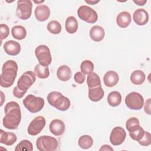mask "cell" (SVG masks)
Masks as SVG:
<instances>
[{"mask_svg": "<svg viewBox=\"0 0 151 151\" xmlns=\"http://www.w3.org/2000/svg\"><path fill=\"white\" fill-rule=\"evenodd\" d=\"M5 117L2 120L3 126L10 130L17 129L21 120V112L19 104L16 101H9L5 106Z\"/></svg>", "mask_w": 151, "mask_h": 151, "instance_id": "obj_1", "label": "cell"}, {"mask_svg": "<svg viewBox=\"0 0 151 151\" xmlns=\"http://www.w3.org/2000/svg\"><path fill=\"white\" fill-rule=\"evenodd\" d=\"M18 64L12 60L5 61L2 67L0 76V85L4 88H8L13 85L17 76Z\"/></svg>", "mask_w": 151, "mask_h": 151, "instance_id": "obj_2", "label": "cell"}, {"mask_svg": "<svg viewBox=\"0 0 151 151\" xmlns=\"http://www.w3.org/2000/svg\"><path fill=\"white\" fill-rule=\"evenodd\" d=\"M36 146L40 151H54L58 149V142L54 137L43 135L37 139Z\"/></svg>", "mask_w": 151, "mask_h": 151, "instance_id": "obj_3", "label": "cell"}, {"mask_svg": "<svg viewBox=\"0 0 151 151\" xmlns=\"http://www.w3.org/2000/svg\"><path fill=\"white\" fill-rule=\"evenodd\" d=\"M44 100L42 97H37L32 94L28 95L23 100V104L25 107L32 113L41 111L44 106Z\"/></svg>", "mask_w": 151, "mask_h": 151, "instance_id": "obj_4", "label": "cell"}, {"mask_svg": "<svg viewBox=\"0 0 151 151\" xmlns=\"http://www.w3.org/2000/svg\"><path fill=\"white\" fill-rule=\"evenodd\" d=\"M32 2L30 0H19L17 1V16L22 20L29 19L31 15Z\"/></svg>", "mask_w": 151, "mask_h": 151, "instance_id": "obj_5", "label": "cell"}, {"mask_svg": "<svg viewBox=\"0 0 151 151\" xmlns=\"http://www.w3.org/2000/svg\"><path fill=\"white\" fill-rule=\"evenodd\" d=\"M125 103L128 108L132 110H139L144 104V99L139 93L132 91L125 98Z\"/></svg>", "mask_w": 151, "mask_h": 151, "instance_id": "obj_6", "label": "cell"}, {"mask_svg": "<svg viewBox=\"0 0 151 151\" xmlns=\"http://www.w3.org/2000/svg\"><path fill=\"white\" fill-rule=\"evenodd\" d=\"M78 17L83 21L90 23H95L98 19V15L96 11L87 5H82L77 10Z\"/></svg>", "mask_w": 151, "mask_h": 151, "instance_id": "obj_7", "label": "cell"}, {"mask_svg": "<svg viewBox=\"0 0 151 151\" xmlns=\"http://www.w3.org/2000/svg\"><path fill=\"white\" fill-rule=\"evenodd\" d=\"M35 54L41 65L47 67L51 64L52 61L51 52L47 45H38L35 50Z\"/></svg>", "mask_w": 151, "mask_h": 151, "instance_id": "obj_8", "label": "cell"}, {"mask_svg": "<svg viewBox=\"0 0 151 151\" xmlns=\"http://www.w3.org/2000/svg\"><path fill=\"white\" fill-rule=\"evenodd\" d=\"M36 80V74L32 71H27L24 73L17 82L18 88L24 92H27L28 89L34 83Z\"/></svg>", "mask_w": 151, "mask_h": 151, "instance_id": "obj_9", "label": "cell"}, {"mask_svg": "<svg viewBox=\"0 0 151 151\" xmlns=\"http://www.w3.org/2000/svg\"><path fill=\"white\" fill-rule=\"evenodd\" d=\"M46 124L45 119L43 116H39L35 117L28 125L27 132L31 136H36L42 130Z\"/></svg>", "mask_w": 151, "mask_h": 151, "instance_id": "obj_10", "label": "cell"}, {"mask_svg": "<svg viewBox=\"0 0 151 151\" xmlns=\"http://www.w3.org/2000/svg\"><path fill=\"white\" fill-rule=\"evenodd\" d=\"M126 137L124 129L120 126L114 127L110 134V142L114 146H119L123 143Z\"/></svg>", "mask_w": 151, "mask_h": 151, "instance_id": "obj_11", "label": "cell"}, {"mask_svg": "<svg viewBox=\"0 0 151 151\" xmlns=\"http://www.w3.org/2000/svg\"><path fill=\"white\" fill-rule=\"evenodd\" d=\"M133 19L137 25L140 26L145 25L149 21V14L144 9L139 8L134 12Z\"/></svg>", "mask_w": 151, "mask_h": 151, "instance_id": "obj_12", "label": "cell"}, {"mask_svg": "<svg viewBox=\"0 0 151 151\" xmlns=\"http://www.w3.org/2000/svg\"><path fill=\"white\" fill-rule=\"evenodd\" d=\"M34 14L36 19L41 22L46 21L50 15V9L45 5H39L36 6Z\"/></svg>", "mask_w": 151, "mask_h": 151, "instance_id": "obj_13", "label": "cell"}, {"mask_svg": "<svg viewBox=\"0 0 151 151\" xmlns=\"http://www.w3.org/2000/svg\"><path fill=\"white\" fill-rule=\"evenodd\" d=\"M4 50L7 54L15 56L20 52L21 45L17 41L14 40H9L4 43Z\"/></svg>", "mask_w": 151, "mask_h": 151, "instance_id": "obj_14", "label": "cell"}, {"mask_svg": "<svg viewBox=\"0 0 151 151\" xmlns=\"http://www.w3.org/2000/svg\"><path fill=\"white\" fill-rule=\"evenodd\" d=\"M49 129L52 134L59 136L62 135L65 131V124L60 119H54L51 122L49 125Z\"/></svg>", "mask_w": 151, "mask_h": 151, "instance_id": "obj_15", "label": "cell"}, {"mask_svg": "<svg viewBox=\"0 0 151 151\" xmlns=\"http://www.w3.org/2000/svg\"><path fill=\"white\" fill-rule=\"evenodd\" d=\"M104 84L106 86L112 87L116 86L119 82L118 74L113 70L107 71L103 77Z\"/></svg>", "mask_w": 151, "mask_h": 151, "instance_id": "obj_16", "label": "cell"}, {"mask_svg": "<svg viewBox=\"0 0 151 151\" xmlns=\"http://www.w3.org/2000/svg\"><path fill=\"white\" fill-rule=\"evenodd\" d=\"M17 139V136L14 133L0 130V143L6 146H11L16 142Z\"/></svg>", "mask_w": 151, "mask_h": 151, "instance_id": "obj_17", "label": "cell"}, {"mask_svg": "<svg viewBox=\"0 0 151 151\" xmlns=\"http://www.w3.org/2000/svg\"><path fill=\"white\" fill-rule=\"evenodd\" d=\"M132 21L131 15L127 11L120 12L116 17V22L117 25L122 28L127 27Z\"/></svg>", "mask_w": 151, "mask_h": 151, "instance_id": "obj_18", "label": "cell"}, {"mask_svg": "<svg viewBox=\"0 0 151 151\" xmlns=\"http://www.w3.org/2000/svg\"><path fill=\"white\" fill-rule=\"evenodd\" d=\"M90 36L94 41L100 42L103 40L105 36L104 29L99 25H94L90 31Z\"/></svg>", "mask_w": 151, "mask_h": 151, "instance_id": "obj_19", "label": "cell"}, {"mask_svg": "<svg viewBox=\"0 0 151 151\" xmlns=\"http://www.w3.org/2000/svg\"><path fill=\"white\" fill-rule=\"evenodd\" d=\"M71 70L68 65H63L58 68L57 71V76L60 81H67L71 78Z\"/></svg>", "mask_w": 151, "mask_h": 151, "instance_id": "obj_20", "label": "cell"}, {"mask_svg": "<svg viewBox=\"0 0 151 151\" xmlns=\"http://www.w3.org/2000/svg\"><path fill=\"white\" fill-rule=\"evenodd\" d=\"M104 92L101 87L89 88L88 96L90 100L94 102L100 101L104 96Z\"/></svg>", "mask_w": 151, "mask_h": 151, "instance_id": "obj_21", "label": "cell"}, {"mask_svg": "<svg viewBox=\"0 0 151 151\" xmlns=\"http://www.w3.org/2000/svg\"><path fill=\"white\" fill-rule=\"evenodd\" d=\"M70 101L69 99L64 96L58 97L54 104V107L60 111H66L70 106Z\"/></svg>", "mask_w": 151, "mask_h": 151, "instance_id": "obj_22", "label": "cell"}, {"mask_svg": "<svg viewBox=\"0 0 151 151\" xmlns=\"http://www.w3.org/2000/svg\"><path fill=\"white\" fill-rule=\"evenodd\" d=\"M78 22L76 18L73 16L68 17L65 22V28L66 31L69 34H74L78 29Z\"/></svg>", "mask_w": 151, "mask_h": 151, "instance_id": "obj_23", "label": "cell"}, {"mask_svg": "<svg viewBox=\"0 0 151 151\" xmlns=\"http://www.w3.org/2000/svg\"><path fill=\"white\" fill-rule=\"evenodd\" d=\"M130 78L133 84L135 85H140L144 83L146 76L143 71L140 70H137L131 74Z\"/></svg>", "mask_w": 151, "mask_h": 151, "instance_id": "obj_24", "label": "cell"}, {"mask_svg": "<svg viewBox=\"0 0 151 151\" xmlns=\"http://www.w3.org/2000/svg\"><path fill=\"white\" fill-rule=\"evenodd\" d=\"M11 34L14 38L22 40L26 37L27 31L22 25H15L12 28Z\"/></svg>", "mask_w": 151, "mask_h": 151, "instance_id": "obj_25", "label": "cell"}, {"mask_svg": "<svg viewBox=\"0 0 151 151\" xmlns=\"http://www.w3.org/2000/svg\"><path fill=\"white\" fill-rule=\"evenodd\" d=\"M122 101V96L117 91L110 92L107 96V102L112 107L118 106Z\"/></svg>", "mask_w": 151, "mask_h": 151, "instance_id": "obj_26", "label": "cell"}, {"mask_svg": "<svg viewBox=\"0 0 151 151\" xmlns=\"http://www.w3.org/2000/svg\"><path fill=\"white\" fill-rule=\"evenodd\" d=\"M87 84L88 88H94L101 87V81L99 76L96 73H91L88 74L87 78Z\"/></svg>", "mask_w": 151, "mask_h": 151, "instance_id": "obj_27", "label": "cell"}, {"mask_svg": "<svg viewBox=\"0 0 151 151\" xmlns=\"http://www.w3.org/2000/svg\"><path fill=\"white\" fill-rule=\"evenodd\" d=\"M34 71L36 76L41 79H45L48 77L50 75L48 66L44 67L40 64L36 65L34 68Z\"/></svg>", "mask_w": 151, "mask_h": 151, "instance_id": "obj_28", "label": "cell"}, {"mask_svg": "<svg viewBox=\"0 0 151 151\" xmlns=\"http://www.w3.org/2000/svg\"><path fill=\"white\" fill-rule=\"evenodd\" d=\"M78 144L81 148L83 149H87L93 146V140L89 135H83L78 139Z\"/></svg>", "mask_w": 151, "mask_h": 151, "instance_id": "obj_29", "label": "cell"}, {"mask_svg": "<svg viewBox=\"0 0 151 151\" xmlns=\"http://www.w3.org/2000/svg\"><path fill=\"white\" fill-rule=\"evenodd\" d=\"M61 25L56 20H52L47 24L48 31L52 34H58L61 31Z\"/></svg>", "mask_w": 151, "mask_h": 151, "instance_id": "obj_30", "label": "cell"}, {"mask_svg": "<svg viewBox=\"0 0 151 151\" xmlns=\"http://www.w3.org/2000/svg\"><path fill=\"white\" fill-rule=\"evenodd\" d=\"M80 70L81 73L85 74H89L92 73L94 70V64L90 60H86L82 61L80 65Z\"/></svg>", "mask_w": 151, "mask_h": 151, "instance_id": "obj_31", "label": "cell"}, {"mask_svg": "<svg viewBox=\"0 0 151 151\" xmlns=\"http://www.w3.org/2000/svg\"><path fill=\"white\" fill-rule=\"evenodd\" d=\"M33 150V146L32 143L28 140H21L15 147V151H24L28 150L31 151Z\"/></svg>", "mask_w": 151, "mask_h": 151, "instance_id": "obj_32", "label": "cell"}, {"mask_svg": "<svg viewBox=\"0 0 151 151\" xmlns=\"http://www.w3.org/2000/svg\"><path fill=\"white\" fill-rule=\"evenodd\" d=\"M140 126V123L136 117H133L129 118L126 123V127L129 132H132Z\"/></svg>", "mask_w": 151, "mask_h": 151, "instance_id": "obj_33", "label": "cell"}, {"mask_svg": "<svg viewBox=\"0 0 151 151\" xmlns=\"http://www.w3.org/2000/svg\"><path fill=\"white\" fill-rule=\"evenodd\" d=\"M145 134V130L143 129L139 126L137 129L134 130L132 132H129V135L130 137L136 141H139L143 136Z\"/></svg>", "mask_w": 151, "mask_h": 151, "instance_id": "obj_34", "label": "cell"}, {"mask_svg": "<svg viewBox=\"0 0 151 151\" xmlns=\"http://www.w3.org/2000/svg\"><path fill=\"white\" fill-rule=\"evenodd\" d=\"M61 96H63V94L58 91H54L50 92L47 96V101L51 106L54 107V104L56 101V100Z\"/></svg>", "mask_w": 151, "mask_h": 151, "instance_id": "obj_35", "label": "cell"}, {"mask_svg": "<svg viewBox=\"0 0 151 151\" xmlns=\"http://www.w3.org/2000/svg\"><path fill=\"white\" fill-rule=\"evenodd\" d=\"M139 143L143 146H148L151 143V134L148 132H145L143 137L138 141Z\"/></svg>", "mask_w": 151, "mask_h": 151, "instance_id": "obj_36", "label": "cell"}, {"mask_svg": "<svg viewBox=\"0 0 151 151\" xmlns=\"http://www.w3.org/2000/svg\"><path fill=\"white\" fill-rule=\"evenodd\" d=\"M9 34V28L6 24H1L0 25V37L1 41L6 38Z\"/></svg>", "mask_w": 151, "mask_h": 151, "instance_id": "obj_37", "label": "cell"}, {"mask_svg": "<svg viewBox=\"0 0 151 151\" xmlns=\"http://www.w3.org/2000/svg\"><path fill=\"white\" fill-rule=\"evenodd\" d=\"M74 80L78 84H83L85 81V76L81 72H77L74 76Z\"/></svg>", "mask_w": 151, "mask_h": 151, "instance_id": "obj_38", "label": "cell"}, {"mask_svg": "<svg viewBox=\"0 0 151 151\" xmlns=\"http://www.w3.org/2000/svg\"><path fill=\"white\" fill-rule=\"evenodd\" d=\"M25 93V92L19 90L17 86L15 87L13 89V95L18 99H21Z\"/></svg>", "mask_w": 151, "mask_h": 151, "instance_id": "obj_39", "label": "cell"}, {"mask_svg": "<svg viewBox=\"0 0 151 151\" xmlns=\"http://www.w3.org/2000/svg\"><path fill=\"white\" fill-rule=\"evenodd\" d=\"M144 110L147 114L149 115L151 114L150 113V99H148L146 101L145 107H144Z\"/></svg>", "mask_w": 151, "mask_h": 151, "instance_id": "obj_40", "label": "cell"}, {"mask_svg": "<svg viewBox=\"0 0 151 151\" xmlns=\"http://www.w3.org/2000/svg\"><path fill=\"white\" fill-rule=\"evenodd\" d=\"M99 150H100V151H105V150H111V151H113V149L108 145H104L101 146V147L100 148Z\"/></svg>", "mask_w": 151, "mask_h": 151, "instance_id": "obj_41", "label": "cell"}, {"mask_svg": "<svg viewBox=\"0 0 151 151\" xmlns=\"http://www.w3.org/2000/svg\"><path fill=\"white\" fill-rule=\"evenodd\" d=\"M133 2L136 4L138 5L139 6H143L147 2V1H143V0H137V1H135V0H134Z\"/></svg>", "mask_w": 151, "mask_h": 151, "instance_id": "obj_42", "label": "cell"}, {"mask_svg": "<svg viewBox=\"0 0 151 151\" xmlns=\"http://www.w3.org/2000/svg\"><path fill=\"white\" fill-rule=\"evenodd\" d=\"M85 2L86 3H87L88 4H90V5H95L96 4H97L98 2H100L99 0H97V1H94V0H90V1H87L86 0Z\"/></svg>", "mask_w": 151, "mask_h": 151, "instance_id": "obj_43", "label": "cell"}, {"mask_svg": "<svg viewBox=\"0 0 151 151\" xmlns=\"http://www.w3.org/2000/svg\"><path fill=\"white\" fill-rule=\"evenodd\" d=\"M1 99H2V101H1V106H2V105H3V102H4V101H3V100H4V99H3V97H3V94H3V92H2V91H1Z\"/></svg>", "mask_w": 151, "mask_h": 151, "instance_id": "obj_44", "label": "cell"}, {"mask_svg": "<svg viewBox=\"0 0 151 151\" xmlns=\"http://www.w3.org/2000/svg\"><path fill=\"white\" fill-rule=\"evenodd\" d=\"M34 2L36 4H40V3H42L44 2V1H34Z\"/></svg>", "mask_w": 151, "mask_h": 151, "instance_id": "obj_45", "label": "cell"}]
</instances>
